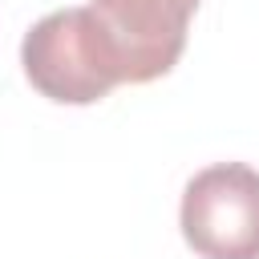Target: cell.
Masks as SVG:
<instances>
[{"label":"cell","instance_id":"1","mask_svg":"<svg viewBox=\"0 0 259 259\" xmlns=\"http://www.w3.org/2000/svg\"><path fill=\"white\" fill-rule=\"evenodd\" d=\"M24 77L61 105H93L125 81L121 57L93 8H61L36 20L20 45Z\"/></svg>","mask_w":259,"mask_h":259},{"label":"cell","instance_id":"2","mask_svg":"<svg viewBox=\"0 0 259 259\" xmlns=\"http://www.w3.org/2000/svg\"><path fill=\"white\" fill-rule=\"evenodd\" d=\"M182 239L202 259H259V170L219 162L182 190Z\"/></svg>","mask_w":259,"mask_h":259},{"label":"cell","instance_id":"3","mask_svg":"<svg viewBox=\"0 0 259 259\" xmlns=\"http://www.w3.org/2000/svg\"><path fill=\"white\" fill-rule=\"evenodd\" d=\"M89 8L109 32L125 81L146 85L178 65L198 0H93Z\"/></svg>","mask_w":259,"mask_h":259}]
</instances>
